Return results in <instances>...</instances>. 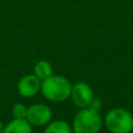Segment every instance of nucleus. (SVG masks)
<instances>
[{
    "label": "nucleus",
    "instance_id": "4",
    "mask_svg": "<svg viewBox=\"0 0 133 133\" xmlns=\"http://www.w3.org/2000/svg\"><path fill=\"white\" fill-rule=\"evenodd\" d=\"M51 110L46 104H33L29 108H27V117L26 119L28 120L32 126H46L49 124L51 120Z\"/></svg>",
    "mask_w": 133,
    "mask_h": 133
},
{
    "label": "nucleus",
    "instance_id": "7",
    "mask_svg": "<svg viewBox=\"0 0 133 133\" xmlns=\"http://www.w3.org/2000/svg\"><path fill=\"white\" fill-rule=\"evenodd\" d=\"M1 133H33L32 125L27 119H16L14 118L6 126H4Z\"/></svg>",
    "mask_w": 133,
    "mask_h": 133
},
{
    "label": "nucleus",
    "instance_id": "6",
    "mask_svg": "<svg viewBox=\"0 0 133 133\" xmlns=\"http://www.w3.org/2000/svg\"><path fill=\"white\" fill-rule=\"evenodd\" d=\"M41 89V79L39 77L30 74L20 78L18 82V92L22 97H34Z\"/></svg>",
    "mask_w": 133,
    "mask_h": 133
},
{
    "label": "nucleus",
    "instance_id": "9",
    "mask_svg": "<svg viewBox=\"0 0 133 133\" xmlns=\"http://www.w3.org/2000/svg\"><path fill=\"white\" fill-rule=\"evenodd\" d=\"M43 133H71V127L64 120H55L47 124Z\"/></svg>",
    "mask_w": 133,
    "mask_h": 133
},
{
    "label": "nucleus",
    "instance_id": "11",
    "mask_svg": "<svg viewBox=\"0 0 133 133\" xmlns=\"http://www.w3.org/2000/svg\"><path fill=\"white\" fill-rule=\"evenodd\" d=\"M88 108H90V109H92V110H95V111H99L102 109V101L99 98H92V101L90 102V104H89V106Z\"/></svg>",
    "mask_w": 133,
    "mask_h": 133
},
{
    "label": "nucleus",
    "instance_id": "10",
    "mask_svg": "<svg viewBox=\"0 0 133 133\" xmlns=\"http://www.w3.org/2000/svg\"><path fill=\"white\" fill-rule=\"evenodd\" d=\"M12 115L16 119H26V117H27V106L22 103L14 104L13 109H12Z\"/></svg>",
    "mask_w": 133,
    "mask_h": 133
},
{
    "label": "nucleus",
    "instance_id": "2",
    "mask_svg": "<svg viewBox=\"0 0 133 133\" xmlns=\"http://www.w3.org/2000/svg\"><path fill=\"white\" fill-rule=\"evenodd\" d=\"M75 133H98L102 129V119L98 111L84 108L75 116L72 123Z\"/></svg>",
    "mask_w": 133,
    "mask_h": 133
},
{
    "label": "nucleus",
    "instance_id": "8",
    "mask_svg": "<svg viewBox=\"0 0 133 133\" xmlns=\"http://www.w3.org/2000/svg\"><path fill=\"white\" fill-rule=\"evenodd\" d=\"M34 75L39 77L41 81L48 78L49 76L53 75V65L48 62V61H39L36 64L34 65Z\"/></svg>",
    "mask_w": 133,
    "mask_h": 133
},
{
    "label": "nucleus",
    "instance_id": "1",
    "mask_svg": "<svg viewBox=\"0 0 133 133\" xmlns=\"http://www.w3.org/2000/svg\"><path fill=\"white\" fill-rule=\"evenodd\" d=\"M71 88L72 85L65 77L60 75H51L41 82L40 91L48 101L58 103L69 98Z\"/></svg>",
    "mask_w": 133,
    "mask_h": 133
},
{
    "label": "nucleus",
    "instance_id": "5",
    "mask_svg": "<svg viewBox=\"0 0 133 133\" xmlns=\"http://www.w3.org/2000/svg\"><path fill=\"white\" fill-rule=\"evenodd\" d=\"M71 99L75 103V105H77L78 108H88L90 104V102L94 98V91L90 88V85H88L84 82H79L77 84H75L71 88Z\"/></svg>",
    "mask_w": 133,
    "mask_h": 133
},
{
    "label": "nucleus",
    "instance_id": "3",
    "mask_svg": "<svg viewBox=\"0 0 133 133\" xmlns=\"http://www.w3.org/2000/svg\"><path fill=\"white\" fill-rule=\"evenodd\" d=\"M105 125L111 133H131L133 117L124 109H112L105 117Z\"/></svg>",
    "mask_w": 133,
    "mask_h": 133
},
{
    "label": "nucleus",
    "instance_id": "12",
    "mask_svg": "<svg viewBox=\"0 0 133 133\" xmlns=\"http://www.w3.org/2000/svg\"><path fill=\"white\" fill-rule=\"evenodd\" d=\"M2 129H4V125H2V122L0 120V133L2 132Z\"/></svg>",
    "mask_w": 133,
    "mask_h": 133
}]
</instances>
